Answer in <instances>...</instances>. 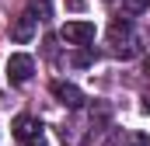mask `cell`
I'll use <instances>...</instances> for the list:
<instances>
[{"label": "cell", "mask_w": 150, "mask_h": 146, "mask_svg": "<svg viewBox=\"0 0 150 146\" xmlns=\"http://www.w3.org/2000/svg\"><path fill=\"white\" fill-rule=\"evenodd\" d=\"M52 98L59 101V105H67V108H80L84 105V94H80V87L74 84H67V80H52Z\"/></svg>", "instance_id": "8992f818"}, {"label": "cell", "mask_w": 150, "mask_h": 146, "mask_svg": "<svg viewBox=\"0 0 150 146\" xmlns=\"http://www.w3.org/2000/svg\"><path fill=\"white\" fill-rule=\"evenodd\" d=\"M91 59H94V56H91L87 49H80V52H74V66H91Z\"/></svg>", "instance_id": "9c48e42d"}, {"label": "cell", "mask_w": 150, "mask_h": 146, "mask_svg": "<svg viewBox=\"0 0 150 146\" xmlns=\"http://www.w3.org/2000/svg\"><path fill=\"white\" fill-rule=\"evenodd\" d=\"M147 73H150V59H147Z\"/></svg>", "instance_id": "4fadbf2b"}, {"label": "cell", "mask_w": 150, "mask_h": 146, "mask_svg": "<svg viewBox=\"0 0 150 146\" xmlns=\"http://www.w3.org/2000/svg\"><path fill=\"white\" fill-rule=\"evenodd\" d=\"M108 42H112L115 56H133L136 52V38H133V25L126 18H115L108 25Z\"/></svg>", "instance_id": "6da1fadb"}, {"label": "cell", "mask_w": 150, "mask_h": 146, "mask_svg": "<svg viewBox=\"0 0 150 146\" xmlns=\"http://www.w3.org/2000/svg\"><path fill=\"white\" fill-rule=\"evenodd\" d=\"M143 111H150V87H147V94H143Z\"/></svg>", "instance_id": "7c38bea8"}, {"label": "cell", "mask_w": 150, "mask_h": 146, "mask_svg": "<svg viewBox=\"0 0 150 146\" xmlns=\"http://www.w3.org/2000/svg\"><path fill=\"white\" fill-rule=\"evenodd\" d=\"M32 14H35L38 21H45L52 14V0H32Z\"/></svg>", "instance_id": "52a82bcc"}, {"label": "cell", "mask_w": 150, "mask_h": 146, "mask_svg": "<svg viewBox=\"0 0 150 146\" xmlns=\"http://www.w3.org/2000/svg\"><path fill=\"white\" fill-rule=\"evenodd\" d=\"M11 132H14V139H21V143H32L42 136V122L32 118V115H18L14 118V125H11Z\"/></svg>", "instance_id": "5b68a950"}, {"label": "cell", "mask_w": 150, "mask_h": 146, "mask_svg": "<svg viewBox=\"0 0 150 146\" xmlns=\"http://www.w3.org/2000/svg\"><path fill=\"white\" fill-rule=\"evenodd\" d=\"M122 7H126L129 14H143V11L150 7V0H122Z\"/></svg>", "instance_id": "ba28073f"}, {"label": "cell", "mask_w": 150, "mask_h": 146, "mask_svg": "<svg viewBox=\"0 0 150 146\" xmlns=\"http://www.w3.org/2000/svg\"><path fill=\"white\" fill-rule=\"evenodd\" d=\"M32 73H35V59H32V56H25V52H14V56L7 59V80H11L14 87L28 84V80H32Z\"/></svg>", "instance_id": "7a4b0ae2"}, {"label": "cell", "mask_w": 150, "mask_h": 146, "mask_svg": "<svg viewBox=\"0 0 150 146\" xmlns=\"http://www.w3.org/2000/svg\"><path fill=\"white\" fill-rule=\"evenodd\" d=\"M35 32H38V18L32 14V11L18 14V18H14V25H11V38H14L18 45H28V42L35 38Z\"/></svg>", "instance_id": "277c9868"}, {"label": "cell", "mask_w": 150, "mask_h": 146, "mask_svg": "<svg viewBox=\"0 0 150 146\" xmlns=\"http://www.w3.org/2000/svg\"><path fill=\"white\" fill-rule=\"evenodd\" d=\"M25 146H49V139H45V136H38V139H32V143H25Z\"/></svg>", "instance_id": "8fae6325"}, {"label": "cell", "mask_w": 150, "mask_h": 146, "mask_svg": "<svg viewBox=\"0 0 150 146\" xmlns=\"http://www.w3.org/2000/svg\"><path fill=\"white\" fill-rule=\"evenodd\" d=\"M87 7V0H67V11H74V14H80Z\"/></svg>", "instance_id": "30bf717a"}, {"label": "cell", "mask_w": 150, "mask_h": 146, "mask_svg": "<svg viewBox=\"0 0 150 146\" xmlns=\"http://www.w3.org/2000/svg\"><path fill=\"white\" fill-rule=\"evenodd\" d=\"M59 38L67 45H87V42H94V25L91 21H67L59 28Z\"/></svg>", "instance_id": "3957f363"}]
</instances>
